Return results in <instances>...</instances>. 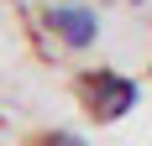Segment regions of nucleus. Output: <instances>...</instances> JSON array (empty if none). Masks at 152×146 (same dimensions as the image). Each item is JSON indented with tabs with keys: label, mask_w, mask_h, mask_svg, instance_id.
<instances>
[{
	"label": "nucleus",
	"mask_w": 152,
	"mask_h": 146,
	"mask_svg": "<svg viewBox=\"0 0 152 146\" xmlns=\"http://www.w3.org/2000/svg\"><path fill=\"white\" fill-rule=\"evenodd\" d=\"M79 94H84V104H89L94 120H121V115H131L137 99H142L137 78H126V73H115V68L84 73V78H79Z\"/></svg>",
	"instance_id": "f257e3e1"
},
{
	"label": "nucleus",
	"mask_w": 152,
	"mask_h": 146,
	"mask_svg": "<svg viewBox=\"0 0 152 146\" xmlns=\"http://www.w3.org/2000/svg\"><path fill=\"white\" fill-rule=\"evenodd\" d=\"M47 31L58 37L63 47H74V52H84V47L100 42V16H94V5H84V0H63V5H47Z\"/></svg>",
	"instance_id": "f03ea898"
},
{
	"label": "nucleus",
	"mask_w": 152,
	"mask_h": 146,
	"mask_svg": "<svg viewBox=\"0 0 152 146\" xmlns=\"http://www.w3.org/2000/svg\"><path fill=\"white\" fill-rule=\"evenodd\" d=\"M42 146H89V141H84L79 131H47V136H42Z\"/></svg>",
	"instance_id": "7ed1b4c3"
},
{
	"label": "nucleus",
	"mask_w": 152,
	"mask_h": 146,
	"mask_svg": "<svg viewBox=\"0 0 152 146\" xmlns=\"http://www.w3.org/2000/svg\"><path fill=\"white\" fill-rule=\"evenodd\" d=\"M131 5H142V0H131Z\"/></svg>",
	"instance_id": "20e7f679"
}]
</instances>
